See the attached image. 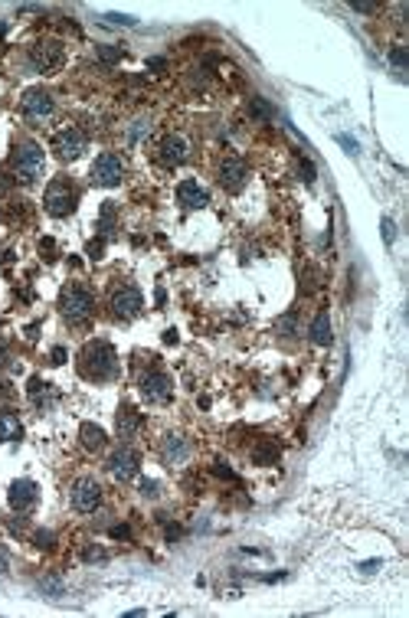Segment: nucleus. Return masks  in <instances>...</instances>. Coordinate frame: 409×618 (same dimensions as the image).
Returning <instances> with one entry per match:
<instances>
[{
  "instance_id": "1",
  "label": "nucleus",
  "mask_w": 409,
  "mask_h": 618,
  "mask_svg": "<svg viewBox=\"0 0 409 618\" xmlns=\"http://www.w3.org/2000/svg\"><path fill=\"white\" fill-rule=\"evenodd\" d=\"M79 373L92 383H108L118 376V353L108 341H92L79 353Z\"/></svg>"
},
{
  "instance_id": "2",
  "label": "nucleus",
  "mask_w": 409,
  "mask_h": 618,
  "mask_svg": "<svg viewBox=\"0 0 409 618\" xmlns=\"http://www.w3.org/2000/svg\"><path fill=\"white\" fill-rule=\"evenodd\" d=\"M95 311V298L92 291L82 285H65L63 295H59V314H63L69 324H82V320L92 318Z\"/></svg>"
},
{
  "instance_id": "3",
  "label": "nucleus",
  "mask_w": 409,
  "mask_h": 618,
  "mask_svg": "<svg viewBox=\"0 0 409 618\" xmlns=\"http://www.w3.org/2000/svg\"><path fill=\"white\" fill-rule=\"evenodd\" d=\"M43 164H46V154L36 141H20L13 148V173L20 183H33L40 173H43Z\"/></svg>"
},
{
  "instance_id": "4",
  "label": "nucleus",
  "mask_w": 409,
  "mask_h": 618,
  "mask_svg": "<svg viewBox=\"0 0 409 618\" xmlns=\"http://www.w3.org/2000/svg\"><path fill=\"white\" fill-rule=\"evenodd\" d=\"M76 203H79V190L69 177H56V180L46 187L43 206L49 216H69L76 210Z\"/></svg>"
},
{
  "instance_id": "5",
  "label": "nucleus",
  "mask_w": 409,
  "mask_h": 618,
  "mask_svg": "<svg viewBox=\"0 0 409 618\" xmlns=\"http://www.w3.org/2000/svg\"><path fill=\"white\" fill-rule=\"evenodd\" d=\"M138 389L144 396V403L164 405V403H171V396H173V380L164 370H148L138 380Z\"/></svg>"
},
{
  "instance_id": "6",
  "label": "nucleus",
  "mask_w": 409,
  "mask_h": 618,
  "mask_svg": "<svg viewBox=\"0 0 409 618\" xmlns=\"http://www.w3.org/2000/svg\"><path fill=\"white\" fill-rule=\"evenodd\" d=\"M121 180H125V160H121V154H115V150L98 154L95 164H92V183H98V187H118Z\"/></svg>"
},
{
  "instance_id": "7",
  "label": "nucleus",
  "mask_w": 409,
  "mask_h": 618,
  "mask_svg": "<svg viewBox=\"0 0 409 618\" xmlns=\"http://www.w3.org/2000/svg\"><path fill=\"white\" fill-rule=\"evenodd\" d=\"M144 311V295H141L138 285H121L115 295H111V314L118 320H131Z\"/></svg>"
},
{
  "instance_id": "8",
  "label": "nucleus",
  "mask_w": 409,
  "mask_h": 618,
  "mask_svg": "<svg viewBox=\"0 0 409 618\" xmlns=\"http://www.w3.org/2000/svg\"><path fill=\"white\" fill-rule=\"evenodd\" d=\"M88 148V138L82 134L79 128H63V131H56V138H53V150H56V157H63V160H76L82 157Z\"/></svg>"
},
{
  "instance_id": "9",
  "label": "nucleus",
  "mask_w": 409,
  "mask_h": 618,
  "mask_svg": "<svg viewBox=\"0 0 409 618\" xmlns=\"http://www.w3.org/2000/svg\"><path fill=\"white\" fill-rule=\"evenodd\" d=\"M141 471V455L134 448H115L108 455V474L118 481H131Z\"/></svg>"
},
{
  "instance_id": "10",
  "label": "nucleus",
  "mask_w": 409,
  "mask_h": 618,
  "mask_svg": "<svg viewBox=\"0 0 409 618\" xmlns=\"http://www.w3.org/2000/svg\"><path fill=\"white\" fill-rule=\"evenodd\" d=\"M69 501H72V507H76L79 513H92L98 504H102V488H98V481L79 478L76 484H72V490H69Z\"/></svg>"
},
{
  "instance_id": "11",
  "label": "nucleus",
  "mask_w": 409,
  "mask_h": 618,
  "mask_svg": "<svg viewBox=\"0 0 409 618\" xmlns=\"http://www.w3.org/2000/svg\"><path fill=\"white\" fill-rule=\"evenodd\" d=\"M20 108H23V115H26V118H33V121H43V118L53 115L56 102H53V95H49L46 88H30V92H23Z\"/></svg>"
},
{
  "instance_id": "12",
  "label": "nucleus",
  "mask_w": 409,
  "mask_h": 618,
  "mask_svg": "<svg viewBox=\"0 0 409 618\" xmlns=\"http://www.w3.org/2000/svg\"><path fill=\"white\" fill-rule=\"evenodd\" d=\"M249 180V167L242 157H226L219 164V187L229 193H239Z\"/></svg>"
},
{
  "instance_id": "13",
  "label": "nucleus",
  "mask_w": 409,
  "mask_h": 618,
  "mask_svg": "<svg viewBox=\"0 0 409 618\" xmlns=\"http://www.w3.org/2000/svg\"><path fill=\"white\" fill-rule=\"evenodd\" d=\"M30 63L36 65L40 72H53L56 65L63 63V43H56V40H40V43H33Z\"/></svg>"
},
{
  "instance_id": "14",
  "label": "nucleus",
  "mask_w": 409,
  "mask_h": 618,
  "mask_svg": "<svg viewBox=\"0 0 409 618\" xmlns=\"http://www.w3.org/2000/svg\"><path fill=\"white\" fill-rule=\"evenodd\" d=\"M187 154H190V144H187L183 134H167L161 141V148H157V160H161L164 167H180L183 160H187Z\"/></svg>"
},
{
  "instance_id": "15",
  "label": "nucleus",
  "mask_w": 409,
  "mask_h": 618,
  "mask_svg": "<svg viewBox=\"0 0 409 618\" xmlns=\"http://www.w3.org/2000/svg\"><path fill=\"white\" fill-rule=\"evenodd\" d=\"M177 203H180L183 210H203L206 203H210V193L200 187V180H180V187H177Z\"/></svg>"
},
{
  "instance_id": "16",
  "label": "nucleus",
  "mask_w": 409,
  "mask_h": 618,
  "mask_svg": "<svg viewBox=\"0 0 409 618\" xmlns=\"http://www.w3.org/2000/svg\"><path fill=\"white\" fill-rule=\"evenodd\" d=\"M40 497V488H36V481L30 478H20L10 484V507L13 511H30L33 504Z\"/></svg>"
},
{
  "instance_id": "17",
  "label": "nucleus",
  "mask_w": 409,
  "mask_h": 618,
  "mask_svg": "<svg viewBox=\"0 0 409 618\" xmlns=\"http://www.w3.org/2000/svg\"><path fill=\"white\" fill-rule=\"evenodd\" d=\"M161 458L167 461V465H180V461L190 458V442L183 435H167L164 438V445H161Z\"/></svg>"
},
{
  "instance_id": "18",
  "label": "nucleus",
  "mask_w": 409,
  "mask_h": 618,
  "mask_svg": "<svg viewBox=\"0 0 409 618\" xmlns=\"http://www.w3.org/2000/svg\"><path fill=\"white\" fill-rule=\"evenodd\" d=\"M308 337H311L314 347H327L334 341V331H331V314L327 311H318L311 320V327H308Z\"/></svg>"
},
{
  "instance_id": "19",
  "label": "nucleus",
  "mask_w": 409,
  "mask_h": 618,
  "mask_svg": "<svg viewBox=\"0 0 409 618\" xmlns=\"http://www.w3.org/2000/svg\"><path fill=\"white\" fill-rule=\"evenodd\" d=\"M138 426H141L138 409H134V405H121L118 416H115V432H118L121 438H131L134 432H138Z\"/></svg>"
},
{
  "instance_id": "20",
  "label": "nucleus",
  "mask_w": 409,
  "mask_h": 618,
  "mask_svg": "<svg viewBox=\"0 0 409 618\" xmlns=\"http://www.w3.org/2000/svg\"><path fill=\"white\" fill-rule=\"evenodd\" d=\"M20 435H23V426H20V419H17V412L0 409V445L3 442H17Z\"/></svg>"
},
{
  "instance_id": "21",
  "label": "nucleus",
  "mask_w": 409,
  "mask_h": 618,
  "mask_svg": "<svg viewBox=\"0 0 409 618\" xmlns=\"http://www.w3.org/2000/svg\"><path fill=\"white\" fill-rule=\"evenodd\" d=\"M79 442H82V448H88V451H98V448L105 445V428L95 426V422H82V426H79Z\"/></svg>"
},
{
  "instance_id": "22",
  "label": "nucleus",
  "mask_w": 409,
  "mask_h": 618,
  "mask_svg": "<svg viewBox=\"0 0 409 618\" xmlns=\"http://www.w3.org/2000/svg\"><path fill=\"white\" fill-rule=\"evenodd\" d=\"M30 399H33L36 405H43V409H46V405H53L56 396L49 393V386H46L43 380H36V376H33V380H30Z\"/></svg>"
},
{
  "instance_id": "23",
  "label": "nucleus",
  "mask_w": 409,
  "mask_h": 618,
  "mask_svg": "<svg viewBox=\"0 0 409 618\" xmlns=\"http://www.w3.org/2000/svg\"><path fill=\"white\" fill-rule=\"evenodd\" d=\"M148 134H151V121H148V118H134V121L128 125V141L131 144H138V141L148 138Z\"/></svg>"
},
{
  "instance_id": "24",
  "label": "nucleus",
  "mask_w": 409,
  "mask_h": 618,
  "mask_svg": "<svg viewBox=\"0 0 409 618\" xmlns=\"http://www.w3.org/2000/svg\"><path fill=\"white\" fill-rule=\"evenodd\" d=\"M111 223H115V203H102V219H98V233L111 235Z\"/></svg>"
},
{
  "instance_id": "25",
  "label": "nucleus",
  "mask_w": 409,
  "mask_h": 618,
  "mask_svg": "<svg viewBox=\"0 0 409 618\" xmlns=\"http://www.w3.org/2000/svg\"><path fill=\"white\" fill-rule=\"evenodd\" d=\"M249 111H252L256 118H262V121H269L272 118V105L265 102V98H252V102H249Z\"/></svg>"
},
{
  "instance_id": "26",
  "label": "nucleus",
  "mask_w": 409,
  "mask_h": 618,
  "mask_svg": "<svg viewBox=\"0 0 409 618\" xmlns=\"http://www.w3.org/2000/svg\"><path fill=\"white\" fill-rule=\"evenodd\" d=\"M389 63L396 65V69H406V65H409L406 49H403V46H393V49H389Z\"/></svg>"
},
{
  "instance_id": "27",
  "label": "nucleus",
  "mask_w": 409,
  "mask_h": 618,
  "mask_svg": "<svg viewBox=\"0 0 409 618\" xmlns=\"http://www.w3.org/2000/svg\"><path fill=\"white\" fill-rule=\"evenodd\" d=\"M252 458H256L258 465H269V461H275V458H279V448L265 445V448H258V451H256V455H252Z\"/></svg>"
},
{
  "instance_id": "28",
  "label": "nucleus",
  "mask_w": 409,
  "mask_h": 618,
  "mask_svg": "<svg viewBox=\"0 0 409 618\" xmlns=\"http://www.w3.org/2000/svg\"><path fill=\"white\" fill-rule=\"evenodd\" d=\"M279 334H281V337H291V334H295V311L279 320Z\"/></svg>"
},
{
  "instance_id": "29",
  "label": "nucleus",
  "mask_w": 409,
  "mask_h": 618,
  "mask_svg": "<svg viewBox=\"0 0 409 618\" xmlns=\"http://www.w3.org/2000/svg\"><path fill=\"white\" fill-rule=\"evenodd\" d=\"M102 59H105V63H118L121 56H125V49H118V46H102Z\"/></svg>"
},
{
  "instance_id": "30",
  "label": "nucleus",
  "mask_w": 409,
  "mask_h": 618,
  "mask_svg": "<svg viewBox=\"0 0 409 618\" xmlns=\"http://www.w3.org/2000/svg\"><path fill=\"white\" fill-rule=\"evenodd\" d=\"M157 490H161V484H157V481H151V478L141 481V494H144V497H157Z\"/></svg>"
},
{
  "instance_id": "31",
  "label": "nucleus",
  "mask_w": 409,
  "mask_h": 618,
  "mask_svg": "<svg viewBox=\"0 0 409 618\" xmlns=\"http://www.w3.org/2000/svg\"><path fill=\"white\" fill-rule=\"evenodd\" d=\"M337 144L347 150V154H360V144L354 138H347V134H337Z\"/></svg>"
},
{
  "instance_id": "32",
  "label": "nucleus",
  "mask_w": 409,
  "mask_h": 618,
  "mask_svg": "<svg viewBox=\"0 0 409 618\" xmlns=\"http://www.w3.org/2000/svg\"><path fill=\"white\" fill-rule=\"evenodd\" d=\"M33 540H36V543H40V546H43V550H49V546L56 543V536H53V533H49V530H40V533H36V536H33Z\"/></svg>"
},
{
  "instance_id": "33",
  "label": "nucleus",
  "mask_w": 409,
  "mask_h": 618,
  "mask_svg": "<svg viewBox=\"0 0 409 618\" xmlns=\"http://www.w3.org/2000/svg\"><path fill=\"white\" fill-rule=\"evenodd\" d=\"M298 171H302L304 183H314V164H311V160H302V164H298Z\"/></svg>"
},
{
  "instance_id": "34",
  "label": "nucleus",
  "mask_w": 409,
  "mask_h": 618,
  "mask_svg": "<svg viewBox=\"0 0 409 618\" xmlns=\"http://www.w3.org/2000/svg\"><path fill=\"white\" fill-rule=\"evenodd\" d=\"M383 239H387V245H393V239H396V229H393L389 216H383Z\"/></svg>"
},
{
  "instance_id": "35",
  "label": "nucleus",
  "mask_w": 409,
  "mask_h": 618,
  "mask_svg": "<svg viewBox=\"0 0 409 618\" xmlns=\"http://www.w3.org/2000/svg\"><path fill=\"white\" fill-rule=\"evenodd\" d=\"M65 357H69V353H65V347H53V353H49V363H53V366H63Z\"/></svg>"
},
{
  "instance_id": "36",
  "label": "nucleus",
  "mask_w": 409,
  "mask_h": 618,
  "mask_svg": "<svg viewBox=\"0 0 409 618\" xmlns=\"http://www.w3.org/2000/svg\"><path fill=\"white\" fill-rule=\"evenodd\" d=\"M105 20L111 23V26H134V20H131V17H118V13H108Z\"/></svg>"
},
{
  "instance_id": "37",
  "label": "nucleus",
  "mask_w": 409,
  "mask_h": 618,
  "mask_svg": "<svg viewBox=\"0 0 409 618\" xmlns=\"http://www.w3.org/2000/svg\"><path fill=\"white\" fill-rule=\"evenodd\" d=\"M213 471H216V474H219V478H229V481L236 478V474L229 471V465H223V461H216V465H213Z\"/></svg>"
},
{
  "instance_id": "38",
  "label": "nucleus",
  "mask_w": 409,
  "mask_h": 618,
  "mask_svg": "<svg viewBox=\"0 0 409 618\" xmlns=\"http://www.w3.org/2000/svg\"><path fill=\"white\" fill-rule=\"evenodd\" d=\"M40 252H46V256H49V258H46V262H53V252H56V242H53V239H43V242H40Z\"/></svg>"
},
{
  "instance_id": "39",
  "label": "nucleus",
  "mask_w": 409,
  "mask_h": 618,
  "mask_svg": "<svg viewBox=\"0 0 409 618\" xmlns=\"http://www.w3.org/2000/svg\"><path fill=\"white\" fill-rule=\"evenodd\" d=\"M111 536H118V540H131V527H111Z\"/></svg>"
},
{
  "instance_id": "40",
  "label": "nucleus",
  "mask_w": 409,
  "mask_h": 618,
  "mask_svg": "<svg viewBox=\"0 0 409 618\" xmlns=\"http://www.w3.org/2000/svg\"><path fill=\"white\" fill-rule=\"evenodd\" d=\"M82 556H86L88 563H105V553H102V550H86Z\"/></svg>"
},
{
  "instance_id": "41",
  "label": "nucleus",
  "mask_w": 409,
  "mask_h": 618,
  "mask_svg": "<svg viewBox=\"0 0 409 618\" xmlns=\"http://www.w3.org/2000/svg\"><path fill=\"white\" fill-rule=\"evenodd\" d=\"M354 10L357 13H377V7H373V3H354Z\"/></svg>"
},
{
  "instance_id": "42",
  "label": "nucleus",
  "mask_w": 409,
  "mask_h": 618,
  "mask_svg": "<svg viewBox=\"0 0 409 618\" xmlns=\"http://www.w3.org/2000/svg\"><path fill=\"white\" fill-rule=\"evenodd\" d=\"M7 360H10V353H7V343L0 341V366H7Z\"/></svg>"
},
{
  "instance_id": "43",
  "label": "nucleus",
  "mask_w": 409,
  "mask_h": 618,
  "mask_svg": "<svg viewBox=\"0 0 409 618\" xmlns=\"http://www.w3.org/2000/svg\"><path fill=\"white\" fill-rule=\"evenodd\" d=\"M88 256H102V239H95V242L88 245Z\"/></svg>"
},
{
  "instance_id": "44",
  "label": "nucleus",
  "mask_w": 409,
  "mask_h": 618,
  "mask_svg": "<svg viewBox=\"0 0 409 618\" xmlns=\"http://www.w3.org/2000/svg\"><path fill=\"white\" fill-rule=\"evenodd\" d=\"M180 527H167V540H177V536H180Z\"/></svg>"
},
{
  "instance_id": "45",
  "label": "nucleus",
  "mask_w": 409,
  "mask_h": 618,
  "mask_svg": "<svg viewBox=\"0 0 409 618\" xmlns=\"http://www.w3.org/2000/svg\"><path fill=\"white\" fill-rule=\"evenodd\" d=\"M164 343H177V331H164Z\"/></svg>"
},
{
  "instance_id": "46",
  "label": "nucleus",
  "mask_w": 409,
  "mask_h": 618,
  "mask_svg": "<svg viewBox=\"0 0 409 618\" xmlns=\"http://www.w3.org/2000/svg\"><path fill=\"white\" fill-rule=\"evenodd\" d=\"M3 33H7V23H0V36H3Z\"/></svg>"
}]
</instances>
